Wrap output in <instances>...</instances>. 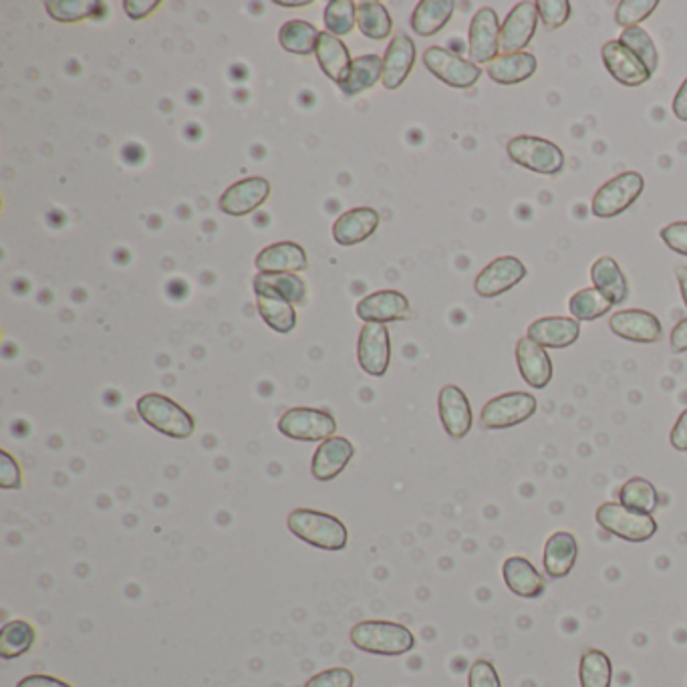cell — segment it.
Instances as JSON below:
<instances>
[{
    "label": "cell",
    "instance_id": "obj_1",
    "mask_svg": "<svg viewBox=\"0 0 687 687\" xmlns=\"http://www.w3.org/2000/svg\"><path fill=\"white\" fill-rule=\"evenodd\" d=\"M288 531L307 545L339 553L347 546L349 533L344 521L319 510L296 509L286 519Z\"/></svg>",
    "mask_w": 687,
    "mask_h": 687
},
{
    "label": "cell",
    "instance_id": "obj_2",
    "mask_svg": "<svg viewBox=\"0 0 687 687\" xmlns=\"http://www.w3.org/2000/svg\"><path fill=\"white\" fill-rule=\"evenodd\" d=\"M351 643L361 652L373 655H405L415 647L414 633L402 623L392 621H361L349 633Z\"/></svg>",
    "mask_w": 687,
    "mask_h": 687
},
{
    "label": "cell",
    "instance_id": "obj_3",
    "mask_svg": "<svg viewBox=\"0 0 687 687\" xmlns=\"http://www.w3.org/2000/svg\"><path fill=\"white\" fill-rule=\"evenodd\" d=\"M135 407L148 426L167 438L188 439L196 432V419L192 414L162 393H145Z\"/></svg>",
    "mask_w": 687,
    "mask_h": 687
},
{
    "label": "cell",
    "instance_id": "obj_4",
    "mask_svg": "<svg viewBox=\"0 0 687 687\" xmlns=\"http://www.w3.org/2000/svg\"><path fill=\"white\" fill-rule=\"evenodd\" d=\"M597 524L629 543H645L657 533V522L653 514H643L637 510L628 509L621 502H604L597 509Z\"/></svg>",
    "mask_w": 687,
    "mask_h": 687
},
{
    "label": "cell",
    "instance_id": "obj_5",
    "mask_svg": "<svg viewBox=\"0 0 687 687\" xmlns=\"http://www.w3.org/2000/svg\"><path fill=\"white\" fill-rule=\"evenodd\" d=\"M509 155L514 164L541 176H557L565 167L563 150L545 138L519 135L510 140Z\"/></svg>",
    "mask_w": 687,
    "mask_h": 687
},
{
    "label": "cell",
    "instance_id": "obj_6",
    "mask_svg": "<svg viewBox=\"0 0 687 687\" xmlns=\"http://www.w3.org/2000/svg\"><path fill=\"white\" fill-rule=\"evenodd\" d=\"M645 190V179L637 172H623L604 182L592 198L591 210L597 218H615L629 210Z\"/></svg>",
    "mask_w": 687,
    "mask_h": 687
},
{
    "label": "cell",
    "instance_id": "obj_7",
    "mask_svg": "<svg viewBox=\"0 0 687 687\" xmlns=\"http://www.w3.org/2000/svg\"><path fill=\"white\" fill-rule=\"evenodd\" d=\"M279 432L296 441H327L337 432V419L323 410L293 407L279 419Z\"/></svg>",
    "mask_w": 687,
    "mask_h": 687
},
{
    "label": "cell",
    "instance_id": "obj_8",
    "mask_svg": "<svg viewBox=\"0 0 687 687\" xmlns=\"http://www.w3.org/2000/svg\"><path fill=\"white\" fill-rule=\"evenodd\" d=\"M536 405L538 402L533 393H502L482 407L480 424L484 429H506V427L519 426L533 417Z\"/></svg>",
    "mask_w": 687,
    "mask_h": 687
},
{
    "label": "cell",
    "instance_id": "obj_9",
    "mask_svg": "<svg viewBox=\"0 0 687 687\" xmlns=\"http://www.w3.org/2000/svg\"><path fill=\"white\" fill-rule=\"evenodd\" d=\"M424 65L427 72L438 77L439 81L456 89H470L482 77V69L476 63L462 59L460 55L444 47L427 48L424 53Z\"/></svg>",
    "mask_w": 687,
    "mask_h": 687
},
{
    "label": "cell",
    "instance_id": "obj_10",
    "mask_svg": "<svg viewBox=\"0 0 687 687\" xmlns=\"http://www.w3.org/2000/svg\"><path fill=\"white\" fill-rule=\"evenodd\" d=\"M359 366L373 378H383L392 363V339L385 325L366 323L357 344Z\"/></svg>",
    "mask_w": 687,
    "mask_h": 687
},
{
    "label": "cell",
    "instance_id": "obj_11",
    "mask_svg": "<svg viewBox=\"0 0 687 687\" xmlns=\"http://www.w3.org/2000/svg\"><path fill=\"white\" fill-rule=\"evenodd\" d=\"M538 26V7L536 2L524 0L509 12L506 21L500 29V51L504 55L524 53L531 45Z\"/></svg>",
    "mask_w": 687,
    "mask_h": 687
},
{
    "label": "cell",
    "instance_id": "obj_12",
    "mask_svg": "<svg viewBox=\"0 0 687 687\" xmlns=\"http://www.w3.org/2000/svg\"><path fill=\"white\" fill-rule=\"evenodd\" d=\"M526 266L516 257H500L497 261L490 262L482 273L476 276L475 288L482 298H497V296L509 293L510 288L521 285L526 279Z\"/></svg>",
    "mask_w": 687,
    "mask_h": 687
},
{
    "label": "cell",
    "instance_id": "obj_13",
    "mask_svg": "<svg viewBox=\"0 0 687 687\" xmlns=\"http://www.w3.org/2000/svg\"><path fill=\"white\" fill-rule=\"evenodd\" d=\"M601 57H603L604 69L617 84L625 85V87H641L652 79L653 73L647 69V65L621 41L604 43Z\"/></svg>",
    "mask_w": 687,
    "mask_h": 687
},
{
    "label": "cell",
    "instance_id": "obj_14",
    "mask_svg": "<svg viewBox=\"0 0 687 687\" xmlns=\"http://www.w3.org/2000/svg\"><path fill=\"white\" fill-rule=\"evenodd\" d=\"M609 327L617 337L631 344H659L664 337L662 320L650 310H641V308L619 310L609 319Z\"/></svg>",
    "mask_w": 687,
    "mask_h": 687
},
{
    "label": "cell",
    "instance_id": "obj_15",
    "mask_svg": "<svg viewBox=\"0 0 687 687\" xmlns=\"http://www.w3.org/2000/svg\"><path fill=\"white\" fill-rule=\"evenodd\" d=\"M357 317L366 323L385 325L393 320L412 319V307L407 296L400 291H378L357 303Z\"/></svg>",
    "mask_w": 687,
    "mask_h": 687
},
{
    "label": "cell",
    "instance_id": "obj_16",
    "mask_svg": "<svg viewBox=\"0 0 687 687\" xmlns=\"http://www.w3.org/2000/svg\"><path fill=\"white\" fill-rule=\"evenodd\" d=\"M439 419L451 439H462L470 434L475 415L468 395L458 385H446L438 397Z\"/></svg>",
    "mask_w": 687,
    "mask_h": 687
},
{
    "label": "cell",
    "instance_id": "obj_17",
    "mask_svg": "<svg viewBox=\"0 0 687 687\" xmlns=\"http://www.w3.org/2000/svg\"><path fill=\"white\" fill-rule=\"evenodd\" d=\"M500 21L494 9H480L470 24V59L492 63L500 51Z\"/></svg>",
    "mask_w": 687,
    "mask_h": 687
},
{
    "label": "cell",
    "instance_id": "obj_18",
    "mask_svg": "<svg viewBox=\"0 0 687 687\" xmlns=\"http://www.w3.org/2000/svg\"><path fill=\"white\" fill-rule=\"evenodd\" d=\"M271 196V182L264 178H247L230 186L220 198V210L228 216H249L259 210Z\"/></svg>",
    "mask_w": 687,
    "mask_h": 687
},
{
    "label": "cell",
    "instance_id": "obj_19",
    "mask_svg": "<svg viewBox=\"0 0 687 687\" xmlns=\"http://www.w3.org/2000/svg\"><path fill=\"white\" fill-rule=\"evenodd\" d=\"M353 456H356V446L349 439L332 436L327 441H323L315 451L310 472L320 482H331L337 476L344 475L347 464L353 460Z\"/></svg>",
    "mask_w": 687,
    "mask_h": 687
},
{
    "label": "cell",
    "instance_id": "obj_20",
    "mask_svg": "<svg viewBox=\"0 0 687 687\" xmlns=\"http://www.w3.org/2000/svg\"><path fill=\"white\" fill-rule=\"evenodd\" d=\"M415 45L414 41L407 35L393 36L390 47L385 51L383 57V73H381V81L388 91L400 89L415 65Z\"/></svg>",
    "mask_w": 687,
    "mask_h": 687
},
{
    "label": "cell",
    "instance_id": "obj_21",
    "mask_svg": "<svg viewBox=\"0 0 687 687\" xmlns=\"http://www.w3.org/2000/svg\"><path fill=\"white\" fill-rule=\"evenodd\" d=\"M516 363L521 369L522 380L534 390H545L553 381V361L545 347L534 344L533 339L522 337L516 345Z\"/></svg>",
    "mask_w": 687,
    "mask_h": 687
},
{
    "label": "cell",
    "instance_id": "obj_22",
    "mask_svg": "<svg viewBox=\"0 0 687 687\" xmlns=\"http://www.w3.org/2000/svg\"><path fill=\"white\" fill-rule=\"evenodd\" d=\"M526 337L545 349H565L577 344L581 337V325L572 317H545L534 320Z\"/></svg>",
    "mask_w": 687,
    "mask_h": 687
},
{
    "label": "cell",
    "instance_id": "obj_23",
    "mask_svg": "<svg viewBox=\"0 0 687 687\" xmlns=\"http://www.w3.org/2000/svg\"><path fill=\"white\" fill-rule=\"evenodd\" d=\"M380 228V214L373 208H356L349 210L332 225V238L341 247H353L366 242Z\"/></svg>",
    "mask_w": 687,
    "mask_h": 687
},
{
    "label": "cell",
    "instance_id": "obj_24",
    "mask_svg": "<svg viewBox=\"0 0 687 687\" xmlns=\"http://www.w3.org/2000/svg\"><path fill=\"white\" fill-rule=\"evenodd\" d=\"M254 264L261 273L295 274L307 271L308 259L305 249L295 242H279L259 252Z\"/></svg>",
    "mask_w": 687,
    "mask_h": 687
},
{
    "label": "cell",
    "instance_id": "obj_25",
    "mask_svg": "<svg viewBox=\"0 0 687 687\" xmlns=\"http://www.w3.org/2000/svg\"><path fill=\"white\" fill-rule=\"evenodd\" d=\"M504 582L510 591L524 599H538L546 589L545 577L524 557H510L502 565Z\"/></svg>",
    "mask_w": 687,
    "mask_h": 687
},
{
    "label": "cell",
    "instance_id": "obj_26",
    "mask_svg": "<svg viewBox=\"0 0 687 687\" xmlns=\"http://www.w3.org/2000/svg\"><path fill=\"white\" fill-rule=\"evenodd\" d=\"M317 61L323 73L337 85L345 84L353 69V61L349 55V48L345 47L344 41L331 33H320L317 43Z\"/></svg>",
    "mask_w": 687,
    "mask_h": 687
},
{
    "label": "cell",
    "instance_id": "obj_27",
    "mask_svg": "<svg viewBox=\"0 0 687 687\" xmlns=\"http://www.w3.org/2000/svg\"><path fill=\"white\" fill-rule=\"evenodd\" d=\"M577 557H579V545L572 534L565 533V531L550 534L545 545L546 575L553 579L569 577Z\"/></svg>",
    "mask_w": 687,
    "mask_h": 687
},
{
    "label": "cell",
    "instance_id": "obj_28",
    "mask_svg": "<svg viewBox=\"0 0 687 687\" xmlns=\"http://www.w3.org/2000/svg\"><path fill=\"white\" fill-rule=\"evenodd\" d=\"M538 69V61L531 53L500 55L488 63V77L498 85H519L531 79Z\"/></svg>",
    "mask_w": 687,
    "mask_h": 687
},
{
    "label": "cell",
    "instance_id": "obj_29",
    "mask_svg": "<svg viewBox=\"0 0 687 687\" xmlns=\"http://www.w3.org/2000/svg\"><path fill=\"white\" fill-rule=\"evenodd\" d=\"M591 281L595 288L609 296L615 305H621L628 301V279L621 271V266L617 264L615 259L601 257V259L592 262Z\"/></svg>",
    "mask_w": 687,
    "mask_h": 687
},
{
    "label": "cell",
    "instance_id": "obj_30",
    "mask_svg": "<svg viewBox=\"0 0 687 687\" xmlns=\"http://www.w3.org/2000/svg\"><path fill=\"white\" fill-rule=\"evenodd\" d=\"M456 11L451 0H422L412 14V29L419 36L438 35Z\"/></svg>",
    "mask_w": 687,
    "mask_h": 687
},
{
    "label": "cell",
    "instance_id": "obj_31",
    "mask_svg": "<svg viewBox=\"0 0 687 687\" xmlns=\"http://www.w3.org/2000/svg\"><path fill=\"white\" fill-rule=\"evenodd\" d=\"M254 295H257V307L262 319L273 331L281 332V335L295 331L296 310L293 303H288L283 296L274 295V293H254Z\"/></svg>",
    "mask_w": 687,
    "mask_h": 687
},
{
    "label": "cell",
    "instance_id": "obj_32",
    "mask_svg": "<svg viewBox=\"0 0 687 687\" xmlns=\"http://www.w3.org/2000/svg\"><path fill=\"white\" fill-rule=\"evenodd\" d=\"M357 26L371 41H385L393 31L390 11L378 0H363L357 4Z\"/></svg>",
    "mask_w": 687,
    "mask_h": 687
},
{
    "label": "cell",
    "instance_id": "obj_33",
    "mask_svg": "<svg viewBox=\"0 0 687 687\" xmlns=\"http://www.w3.org/2000/svg\"><path fill=\"white\" fill-rule=\"evenodd\" d=\"M254 293H274L288 303H305L307 285L301 276L293 273H261L254 279Z\"/></svg>",
    "mask_w": 687,
    "mask_h": 687
},
{
    "label": "cell",
    "instance_id": "obj_34",
    "mask_svg": "<svg viewBox=\"0 0 687 687\" xmlns=\"http://www.w3.org/2000/svg\"><path fill=\"white\" fill-rule=\"evenodd\" d=\"M319 36V29L315 24L307 23V21H288L281 26L279 41L286 53L308 57L317 51Z\"/></svg>",
    "mask_w": 687,
    "mask_h": 687
},
{
    "label": "cell",
    "instance_id": "obj_35",
    "mask_svg": "<svg viewBox=\"0 0 687 687\" xmlns=\"http://www.w3.org/2000/svg\"><path fill=\"white\" fill-rule=\"evenodd\" d=\"M35 628L23 619L9 621L0 631V657L2 659H17L29 652L35 645Z\"/></svg>",
    "mask_w": 687,
    "mask_h": 687
},
{
    "label": "cell",
    "instance_id": "obj_36",
    "mask_svg": "<svg viewBox=\"0 0 687 687\" xmlns=\"http://www.w3.org/2000/svg\"><path fill=\"white\" fill-rule=\"evenodd\" d=\"M383 73V59L378 55H366L353 61V69L345 84L339 85V89L345 96H359L363 91H368L371 87H375L381 79Z\"/></svg>",
    "mask_w": 687,
    "mask_h": 687
},
{
    "label": "cell",
    "instance_id": "obj_37",
    "mask_svg": "<svg viewBox=\"0 0 687 687\" xmlns=\"http://www.w3.org/2000/svg\"><path fill=\"white\" fill-rule=\"evenodd\" d=\"M615 307V303L603 295L601 291L592 288H582L579 293L569 298V310L572 319L577 320H597L604 317L611 308Z\"/></svg>",
    "mask_w": 687,
    "mask_h": 687
},
{
    "label": "cell",
    "instance_id": "obj_38",
    "mask_svg": "<svg viewBox=\"0 0 687 687\" xmlns=\"http://www.w3.org/2000/svg\"><path fill=\"white\" fill-rule=\"evenodd\" d=\"M619 502L628 509L637 510L643 514H652L659 504L657 488L645 478H631L619 490Z\"/></svg>",
    "mask_w": 687,
    "mask_h": 687
},
{
    "label": "cell",
    "instance_id": "obj_39",
    "mask_svg": "<svg viewBox=\"0 0 687 687\" xmlns=\"http://www.w3.org/2000/svg\"><path fill=\"white\" fill-rule=\"evenodd\" d=\"M579 679L581 687H611L613 665L609 655L599 650H587L582 653Z\"/></svg>",
    "mask_w": 687,
    "mask_h": 687
},
{
    "label": "cell",
    "instance_id": "obj_40",
    "mask_svg": "<svg viewBox=\"0 0 687 687\" xmlns=\"http://www.w3.org/2000/svg\"><path fill=\"white\" fill-rule=\"evenodd\" d=\"M45 9L57 23H81L85 19L96 17L101 9L97 0H47Z\"/></svg>",
    "mask_w": 687,
    "mask_h": 687
},
{
    "label": "cell",
    "instance_id": "obj_41",
    "mask_svg": "<svg viewBox=\"0 0 687 687\" xmlns=\"http://www.w3.org/2000/svg\"><path fill=\"white\" fill-rule=\"evenodd\" d=\"M357 21V4L351 0H331L325 9V26L335 36L349 35Z\"/></svg>",
    "mask_w": 687,
    "mask_h": 687
},
{
    "label": "cell",
    "instance_id": "obj_42",
    "mask_svg": "<svg viewBox=\"0 0 687 687\" xmlns=\"http://www.w3.org/2000/svg\"><path fill=\"white\" fill-rule=\"evenodd\" d=\"M619 41H621L625 47L631 48V51L647 65L650 72L655 73L657 65H659V55H657V48H655L652 35H650L645 29H641V26L625 29V31L621 33V36H619Z\"/></svg>",
    "mask_w": 687,
    "mask_h": 687
},
{
    "label": "cell",
    "instance_id": "obj_43",
    "mask_svg": "<svg viewBox=\"0 0 687 687\" xmlns=\"http://www.w3.org/2000/svg\"><path fill=\"white\" fill-rule=\"evenodd\" d=\"M657 7H659V0H623L617 4V24L625 29H635L645 19H650Z\"/></svg>",
    "mask_w": 687,
    "mask_h": 687
},
{
    "label": "cell",
    "instance_id": "obj_44",
    "mask_svg": "<svg viewBox=\"0 0 687 687\" xmlns=\"http://www.w3.org/2000/svg\"><path fill=\"white\" fill-rule=\"evenodd\" d=\"M536 7H538V17L543 19L546 29H550V31L565 26L569 23L570 14H572L569 0H541V2H536Z\"/></svg>",
    "mask_w": 687,
    "mask_h": 687
},
{
    "label": "cell",
    "instance_id": "obj_45",
    "mask_svg": "<svg viewBox=\"0 0 687 687\" xmlns=\"http://www.w3.org/2000/svg\"><path fill=\"white\" fill-rule=\"evenodd\" d=\"M356 686V674L347 667H332L325 669L317 676L310 677L303 687H353Z\"/></svg>",
    "mask_w": 687,
    "mask_h": 687
},
{
    "label": "cell",
    "instance_id": "obj_46",
    "mask_svg": "<svg viewBox=\"0 0 687 687\" xmlns=\"http://www.w3.org/2000/svg\"><path fill=\"white\" fill-rule=\"evenodd\" d=\"M468 687H502L497 667L488 659H476L468 674Z\"/></svg>",
    "mask_w": 687,
    "mask_h": 687
},
{
    "label": "cell",
    "instance_id": "obj_47",
    "mask_svg": "<svg viewBox=\"0 0 687 687\" xmlns=\"http://www.w3.org/2000/svg\"><path fill=\"white\" fill-rule=\"evenodd\" d=\"M0 487L4 490H19L23 487L21 466L7 450L0 451Z\"/></svg>",
    "mask_w": 687,
    "mask_h": 687
},
{
    "label": "cell",
    "instance_id": "obj_48",
    "mask_svg": "<svg viewBox=\"0 0 687 687\" xmlns=\"http://www.w3.org/2000/svg\"><path fill=\"white\" fill-rule=\"evenodd\" d=\"M659 237L664 240L667 249L687 257V222H674V225L665 226L662 228Z\"/></svg>",
    "mask_w": 687,
    "mask_h": 687
},
{
    "label": "cell",
    "instance_id": "obj_49",
    "mask_svg": "<svg viewBox=\"0 0 687 687\" xmlns=\"http://www.w3.org/2000/svg\"><path fill=\"white\" fill-rule=\"evenodd\" d=\"M160 7V0H126L123 9L133 21H142Z\"/></svg>",
    "mask_w": 687,
    "mask_h": 687
},
{
    "label": "cell",
    "instance_id": "obj_50",
    "mask_svg": "<svg viewBox=\"0 0 687 687\" xmlns=\"http://www.w3.org/2000/svg\"><path fill=\"white\" fill-rule=\"evenodd\" d=\"M17 687H73L72 684L57 679V677L45 676V674H33V676H26L19 681Z\"/></svg>",
    "mask_w": 687,
    "mask_h": 687
},
{
    "label": "cell",
    "instance_id": "obj_51",
    "mask_svg": "<svg viewBox=\"0 0 687 687\" xmlns=\"http://www.w3.org/2000/svg\"><path fill=\"white\" fill-rule=\"evenodd\" d=\"M672 446L677 451H687V410L677 417L676 426L672 429Z\"/></svg>",
    "mask_w": 687,
    "mask_h": 687
},
{
    "label": "cell",
    "instance_id": "obj_52",
    "mask_svg": "<svg viewBox=\"0 0 687 687\" xmlns=\"http://www.w3.org/2000/svg\"><path fill=\"white\" fill-rule=\"evenodd\" d=\"M672 351L684 353L687 351V319H681L672 331Z\"/></svg>",
    "mask_w": 687,
    "mask_h": 687
},
{
    "label": "cell",
    "instance_id": "obj_53",
    "mask_svg": "<svg viewBox=\"0 0 687 687\" xmlns=\"http://www.w3.org/2000/svg\"><path fill=\"white\" fill-rule=\"evenodd\" d=\"M672 109H674V116H676L679 121L687 123V79L681 84V87L677 89Z\"/></svg>",
    "mask_w": 687,
    "mask_h": 687
},
{
    "label": "cell",
    "instance_id": "obj_54",
    "mask_svg": "<svg viewBox=\"0 0 687 687\" xmlns=\"http://www.w3.org/2000/svg\"><path fill=\"white\" fill-rule=\"evenodd\" d=\"M677 283H679V291L684 296V303L687 307V266H677L676 269Z\"/></svg>",
    "mask_w": 687,
    "mask_h": 687
},
{
    "label": "cell",
    "instance_id": "obj_55",
    "mask_svg": "<svg viewBox=\"0 0 687 687\" xmlns=\"http://www.w3.org/2000/svg\"><path fill=\"white\" fill-rule=\"evenodd\" d=\"M276 4H281L285 9H305V7L313 4V0H301V2H296V0H276Z\"/></svg>",
    "mask_w": 687,
    "mask_h": 687
}]
</instances>
